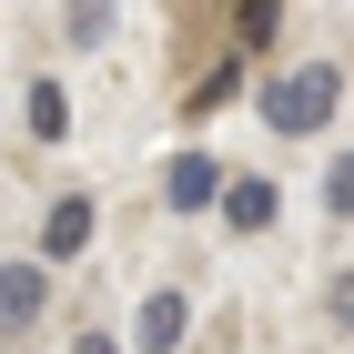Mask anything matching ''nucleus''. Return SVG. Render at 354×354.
<instances>
[{
  "instance_id": "obj_1",
  "label": "nucleus",
  "mask_w": 354,
  "mask_h": 354,
  "mask_svg": "<svg viewBox=\"0 0 354 354\" xmlns=\"http://www.w3.org/2000/svg\"><path fill=\"white\" fill-rule=\"evenodd\" d=\"M334 102H344V71L334 61H304V71H273L263 82V122L273 132H324Z\"/></svg>"
},
{
  "instance_id": "obj_2",
  "label": "nucleus",
  "mask_w": 354,
  "mask_h": 354,
  "mask_svg": "<svg viewBox=\"0 0 354 354\" xmlns=\"http://www.w3.org/2000/svg\"><path fill=\"white\" fill-rule=\"evenodd\" d=\"M82 243H91V192H61L51 213H41V253H51V263H71Z\"/></svg>"
},
{
  "instance_id": "obj_3",
  "label": "nucleus",
  "mask_w": 354,
  "mask_h": 354,
  "mask_svg": "<svg viewBox=\"0 0 354 354\" xmlns=\"http://www.w3.org/2000/svg\"><path fill=\"white\" fill-rule=\"evenodd\" d=\"M183 324H192V304H183V294H152V304L132 314V344H142V354H172Z\"/></svg>"
},
{
  "instance_id": "obj_4",
  "label": "nucleus",
  "mask_w": 354,
  "mask_h": 354,
  "mask_svg": "<svg viewBox=\"0 0 354 354\" xmlns=\"http://www.w3.org/2000/svg\"><path fill=\"white\" fill-rule=\"evenodd\" d=\"M162 192H172V213H203V203H213V192H223V162H213V152H183Z\"/></svg>"
},
{
  "instance_id": "obj_5",
  "label": "nucleus",
  "mask_w": 354,
  "mask_h": 354,
  "mask_svg": "<svg viewBox=\"0 0 354 354\" xmlns=\"http://www.w3.org/2000/svg\"><path fill=\"white\" fill-rule=\"evenodd\" d=\"M213 203H223V223H233V233H263V223H273V183H253V172H243V183H223Z\"/></svg>"
},
{
  "instance_id": "obj_6",
  "label": "nucleus",
  "mask_w": 354,
  "mask_h": 354,
  "mask_svg": "<svg viewBox=\"0 0 354 354\" xmlns=\"http://www.w3.org/2000/svg\"><path fill=\"white\" fill-rule=\"evenodd\" d=\"M41 314V263H0V324H30Z\"/></svg>"
},
{
  "instance_id": "obj_7",
  "label": "nucleus",
  "mask_w": 354,
  "mask_h": 354,
  "mask_svg": "<svg viewBox=\"0 0 354 354\" xmlns=\"http://www.w3.org/2000/svg\"><path fill=\"white\" fill-rule=\"evenodd\" d=\"M30 132H41V142H61V132H71V91H61V82H41V91H30Z\"/></svg>"
},
{
  "instance_id": "obj_8",
  "label": "nucleus",
  "mask_w": 354,
  "mask_h": 354,
  "mask_svg": "<svg viewBox=\"0 0 354 354\" xmlns=\"http://www.w3.org/2000/svg\"><path fill=\"white\" fill-rule=\"evenodd\" d=\"M111 30V0H82V10H71V41H102Z\"/></svg>"
},
{
  "instance_id": "obj_9",
  "label": "nucleus",
  "mask_w": 354,
  "mask_h": 354,
  "mask_svg": "<svg viewBox=\"0 0 354 354\" xmlns=\"http://www.w3.org/2000/svg\"><path fill=\"white\" fill-rule=\"evenodd\" d=\"M71 354H111V334H82V344H71Z\"/></svg>"
}]
</instances>
